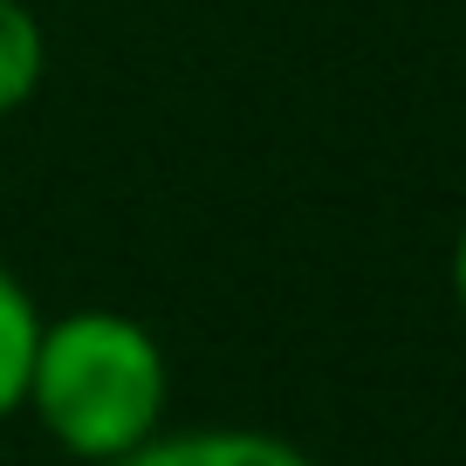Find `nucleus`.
<instances>
[{
	"label": "nucleus",
	"mask_w": 466,
	"mask_h": 466,
	"mask_svg": "<svg viewBox=\"0 0 466 466\" xmlns=\"http://www.w3.org/2000/svg\"><path fill=\"white\" fill-rule=\"evenodd\" d=\"M172 370L158 336L124 309H62L42 322L28 370L35 425L83 466L131 460L145 439L165 432Z\"/></svg>",
	"instance_id": "nucleus-1"
},
{
	"label": "nucleus",
	"mask_w": 466,
	"mask_h": 466,
	"mask_svg": "<svg viewBox=\"0 0 466 466\" xmlns=\"http://www.w3.org/2000/svg\"><path fill=\"white\" fill-rule=\"evenodd\" d=\"M116 466H316L295 439L261 432V425H192V432H158Z\"/></svg>",
	"instance_id": "nucleus-2"
},
{
	"label": "nucleus",
	"mask_w": 466,
	"mask_h": 466,
	"mask_svg": "<svg viewBox=\"0 0 466 466\" xmlns=\"http://www.w3.org/2000/svg\"><path fill=\"white\" fill-rule=\"evenodd\" d=\"M42 302L28 295V281L0 261V419H15L28 405V370H35V343H42Z\"/></svg>",
	"instance_id": "nucleus-3"
},
{
	"label": "nucleus",
	"mask_w": 466,
	"mask_h": 466,
	"mask_svg": "<svg viewBox=\"0 0 466 466\" xmlns=\"http://www.w3.org/2000/svg\"><path fill=\"white\" fill-rule=\"evenodd\" d=\"M48 76V28L28 0H0V116L28 110Z\"/></svg>",
	"instance_id": "nucleus-4"
},
{
	"label": "nucleus",
	"mask_w": 466,
	"mask_h": 466,
	"mask_svg": "<svg viewBox=\"0 0 466 466\" xmlns=\"http://www.w3.org/2000/svg\"><path fill=\"white\" fill-rule=\"evenodd\" d=\"M446 275H452V302H460V316H466V227H460V240H452Z\"/></svg>",
	"instance_id": "nucleus-5"
}]
</instances>
